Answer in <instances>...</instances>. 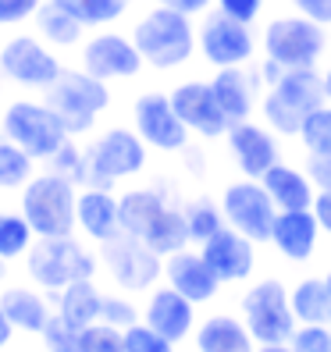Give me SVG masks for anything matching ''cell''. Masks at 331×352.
Segmentation results:
<instances>
[{
	"mask_svg": "<svg viewBox=\"0 0 331 352\" xmlns=\"http://www.w3.org/2000/svg\"><path fill=\"white\" fill-rule=\"evenodd\" d=\"M142 242L150 245V250L157 256H171L178 250H185L193 239H189V224H185V214H182V206H168L147 235H142Z\"/></svg>",
	"mask_w": 331,
	"mask_h": 352,
	"instance_id": "4dcf8cb0",
	"label": "cell"
},
{
	"mask_svg": "<svg viewBox=\"0 0 331 352\" xmlns=\"http://www.w3.org/2000/svg\"><path fill=\"white\" fill-rule=\"evenodd\" d=\"M132 43L139 47L147 68L153 72H175L189 65L196 54V25L189 14L171 11V8H150L136 18L132 25Z\"/></svg>",
	"mask_w": 331,
	"mask_h": 352,
	"instance_id": "6da1fadb",
	"label": "cell"
},
{
	"mask_svg": "<svg viewBox=\"0 0 331 352\" xmlns=\"http://www.w3.org/2000/svg\"><path fill=\"white\" fill-rule=\"evenodd\" d=\"M39 342H43L47 352H82V342H78V331L72 324H65L57 314L47 320V327L39 331Z\"/></svg>",
	"mask_w": 331,
	"mask_h": 352,
	"instance_id": "ab89813d",
	"label": "cell"
},
{
	"mask_svg": "<svg viewBox=\"0 0 331 352\" xmlns=\"http://www.w3.org/2000/svg\"><path fill=\"white\" fill-rule=\"evenodd\" d=\"M221 214L235 232H242L246 239H253L257 245L271 242V228L278 217L275 199L267 196L260 178H235L221 189Z\"/></svg>",
	"mask_w": 331,
	"mask_h": 352,
	"instance_id": "4fadbf2b",
	"label": "cell"
},
{
	"mask_svg": "<svg viewBox=\"0 0 331 352\" xmlns=\"http://www.w3.org/2000/svg\"><path fill=\"white\" fill-rule=\"evenodd\" d=\"M78 342H82V352H129L125 349V331H118L111 324H89L78 331Z\"/></svg>",
	"mask_w": 331,
	"mask_h": 352,
	"instance_id": "74e56055",
	"label": "cell"
},
{
	"mask_svg": "<svg viewBox=\"0 0 331 352\" xmlns=\"http://www.w3.org/2000/svg\"><path fill=\"white\" fill-rule=\"evenodd\" d=\"M171 206L168 192L157 185H142V189H125L121 192V232L142 239L153 228V221Z\"/></svg>",
	"mask_w": 331,
	"mask_h": 352,
	"instance_id": "4316f807",
	"label": "cell"
},
{
	"mask_svg": "<svg viewBox=\"0 0 331 352\" xmlns=\"http://www.w3.org/2000/svg\"><path fill=\"white\" fill-rule=\"evenodd\" d=\"M150 4H157V8H171V11H182V14H189V18H196V14H206L214 8V0H150Z\"/></svg>",
	"mask_w": 331,
	"mask_h": 352,
	"instance_id": "7dc6e473",
	"label": "cell"
},
{
	"mask_svg": "<svg viewBox=\"0 0 331 352\" xmlns=\"http://www.w3.org/2000/svg\"><path fill=\"white\" fill-rule=\"evenodd\" d=\"M0 309L8 314L11 327L18 335H39L47 327V320L54 317V309L43 296V288H25V285H11L0 292Z\"/></svg>",
	"mask_w": 331,
	"mask_h": 352,
	"instance_id": "484cf974",
	"label": "cell"
},
{
	"mask_svg": "<svg viewBox=\"0 0 331 352\" xmlns=\"http://www.w3.org/2000/svg\"><path fill=\"white\" fill-rule=\"evenodd\" d=\"M61 72H65V65H61L57 50L47 47L32 32H18V36L4 39V47H0V75L22 89L47 93L61 78Z\"/></svg>",
	"mask_w": 331,
	"mask_h": 352,
	"instance_id": "8fae6325",
	"label": "cell"
},
{
	"mask_svg": "<svg viewBox=\"0 0 331 352\" xmlns=\"http://www.w3.org/2000/svg\"><path fill=\"white\" fill-rule=\"evenodd\" d=\"M0 132L18 142L32 160H50L72 139L65 121L54 114L47 100H11L0 114Z\"/></svg>",
	"mask_w": 331,
	"mask_h": 352,
	"instance_id": "ba28073f",
	"label": "cell"
},
{
	"mask_svg": "<svg viewBox=\"0 0 331 352\" xmlns=\"http://www.w3.org/2000/svg\"><path fill=\"white\" fill-rule=\"evenodd\" d=\"M18 335V331L11 327V320H8V314H4V309H0V352H4L8 345H11V338Z\"/></svg>",
	"mask_w": 331,
	"mask_h": 352,
	"instance_id": "681fc988",
	"label": "cell"
},
{
	"mask_svg": "<svg viewBox=\"0 0 331 352\" xmlns=\"http://www.w3.org/2000/svg\"><path fill=\"white\" fill-rule=\"evenodd\" d=\"M75 224L89 242L103 245L121 235V196L100 185H82L78 203H75Z\"/></svg>",
	"mask_w": 331,
	"mask_h": 352,
	"instance_id": "7402d4cb",
	"label": "cell"
},
{
	"mask_svg": "<svg viewBox=\"0 0 331 352\" xmlns=\"http://www.w3.org/2000/svg\"><path fill=\"white\" fill-rule=\"evenodd\" d=\"M178 118L185 121V129H189L193 135L200 139H224V132H228V118H224L221 103L214 96V86L211 78H185L178 82V86L168 93Z\"/></svg>",
	"mask_w": 331,
	"mask_h": 352,
	"instance_id": "2e32d148",
	"label": "cell"
},
{
	"mask_svg": "<svg viewBox=\"0 0 331 352\" xmlns=\"http://www.w3.org/2000/svg\"><path fill=\"white\" fill-rule=\"evenodd\" d=\"M100 306H103V292L93 278H82V281H72L68 288L57 292V302H54V314L72 324L75 331L89 327L100 320Z\"/></svg>",
	"mask_w": 331,
	"mask_h": 352,
	"instance_id": "83f0119b",
	"label": "cell"
},
{
	"mask_svg": "<svg viewBox=\"0 0 331 352\" xmlns=\"http://www.w3.org/2000/svg\"><path fill=\"white\" fill-rule=\"evenodd\" d=\"M36 164L39 160H32L18 142L0 132V192H22L36 175Z\"/></svg>",
	"mask_w": 331,
	"mask_h": 352,
	"instance_id": "d6a6232c",
	"label": "cell"
},
{
	"mask_svg": "<svg viewBox=\"0 0 331 352\" xmlns=\"http://www.w3.org/2000/svg\"><path fill=\"white\" fill-rule=\"evenodd\" d=\"M196 54L211 68L250 65V60L257 57L253 25H246V22H239V18H228L224 11L211 8L203 14V22L196 25Z\"/></svg>",
	"mask_w": 331,
	"mask_h": 352,
	"instance_id": "7c38bea8",
	"label": "cell"
},
{
	"mask_svg": "<svg viewBox=\"0 0 331 352\" xmlns=\"http://www.w3.org/2000/svg\"><path fill=\"white\" fill-rule=\"evenodd\" d=\"M164 281H168L175 292H182L189 302L203 306V302H214L221 296V281L217 274L211 271V263L203 260L200 250H178L171 256H164Z\"/></svg>",
	"mask_w": 331,
	"mask_h": 352,
	"instance_id": "ffe728a7",
	"label": "cell"
},
{
	"mask_svg": "<svg viewBox=\"0 0 331 352\" xmlns=\"http://www.w3.org/2000/svg\"><path fill=\"white\" fill-rule=\"evenodd\" d=\"M100 263H103V271H107L111 285L118 292L132 296V299L147 296L164 278V256H157L142 239L125 235V232L100 245Z\"/></svg>",
	"mask_w": 331,
	"mask_h": 352,
	"instance_id": "30bf717a",
	"label": "cell"
},
{
	"mask_svg": "<svg viewBox=\"0 0 331 352\" xmlns=\"http://www.w3.org/2000/svg\"><path fill=\"white\" fill-rule=\"evenodd\" d=\"M239 317L246 320L257 345L288 342L292 331L299 327L292 302H288V285L281 278H260L246 288L239 299Z\"/></svg>",
	"mask_w": 331,
	"mask_h": 352,
	"instance_id": "9c48e42d",
	"label": "cell"
},
{
	"mask_svg": "<svg viewBox=\"0 0 331 352\" xmlns=\"http://www.w3.org/2000/svg\"><path fill=\"white\" fill-rule=\"evenodd\" d=\"M47 171L75 182L78 189H82V185H86V146H78L75 139H68L65 146H61V150L47 160Z\"/></svg>",
	"mask_w": 331,
	"mask_h": 352,
	"instance_id": "8d00e7d4",
	"label": "cell"
},
{
	"mask_svg": "<svg viewBox=\"0 0 331 352\" xmlns=\"http://www.w3.org/2000/svg\"><path fill=\"white\" fill-rule=\"evenodd\" d=\"M328 327H331V320H328Z\"/></svg>",
	"mask_w": 331,
	"mask_h": 352,
	"instance_id": "11a10c76",
	"label": "cell"
},
{
	"mask_svg": "<svg viewBox=\"0 0 331 352\" xmlns=\"http://www.w3.org/2000/svg\"><path fill=\"white\" fill-rule=\"evenodd\" d=\"M125 349L129 352H175V342L139 320V324L125 327Z\"/></svg>",
	"mask_w": 331,
	"mask_h": 352,
	"instance_id": "60d3db41",
	"label": "cell"
},
{
	"mask_svg": "<svg viewBox=\"0 0 331 352\" xmlns=\"http://www.w3.org/2000/svg\"><path fill=\"white\" fill-rule=\"evenodd\" d=\"M78 185L61 178L54 171H39L29 178L22 189L18 210L25 214L32 224L36 239H61V235H75V203H78Z\"/></svg>",
	"mask_w": 331,
	"mask_h": 352,
	"instance_id": "5b68a950",
	"label": "cell"
},
{
	"mask_svg": "<svg viewBox=\"0 0 331 352\" xmlns=\"http://www.w3.org/2000/svg\"><path fill=\"white\" fill-rule=\"evenodd\" d=\"M303 171L310 175L317 192H331V153H306Z\"/></svg>",
	"mask_w": 331,
	"mask_h": 352,
	"instance_id": "ee69618b",
	"label": "cell"
},
{
	"mask_svg": "<svg viewBox=\"0 0 331 352\" xmlns=\"http://www.w3.org/2000/svg\"><path fill=\"white\" fill-rule=\"evenodd\" d=\"M182 214H185V224H189V239L196 245H203L206 239H211L217 228H224L228 221H224L221 214V203H214L211 196H196L182 206Z\"/></svg>",
	"mask_w": 331,
	"mask_h": 352,
	"instance_id": "e575fe53",
	"label": "cell"
},
{
	"mask_svg": "<svg viewBox=\"0 0 331 352\" xmlns=\"http://www.w3.org/2000/svg\"><path fill=\"white\" fill-rule=\"evenodd\" d=\"M78 68H86L100 82H132L142 75L147 60L132 43V36L114 32V29H96L78 47Z\"/></svg>",
	"mask_w": 331,
	"mask_h": 352,
	"instance_id": "9a60e30c",
	"label": "cell"
},
{
	"mask_svg": "<svg viewBox=\"0 0 331 352\" xmlns=\"http://www.w3.org/2000/svg\"><path fill=\"white\" fill-rule=\"evenodd\" d=\"M43 0H0V29H14L36 18Z\"/></svg>",
	"mask_w": 331,
	"mask_h": 352,
	"instance_id": "7bdbcfd3",
	"label": "cell"
},
{
	"mask_svg": "<svg viewBox=\"0 0 331 352\" xmlns=\"http://www.w3.org/2000/svg\"><path fill=\"white\" fill-rule=\"evenodd\" d=\"M324 96V75L317 68H288L278 82L264 89L260 96V118L264 125L281 139H299V129L310 111H317Z\"/></svg>",
	"mask_w": 331,
	"mask_h": 352,
	"instance_id": "7a4b0ae2",
	"label": "cell"
},
{
	"mask_svg": "<svg viewBox=\"0 0 331 352\" xmlns=\"http://www.w3.org/2000/svg\"><path fill=\"white\" fill-rule=\"evenodd\" d=\"M142 324H150L160 331L164 338H171L175 345L189 338V331H196V302H189L182 292L164 281L147 292V306H142Z\"/></svg>",
	"mask_w": 331,
	"mask_h": 352,
	"instance_id": "44dd1931",
	"label": "cell"
},
{
	"mask_svg": "<svg viewBox=\"0 0 331 352\" xmlns=\"http://www.w3.org/2000/svg\"><path fill=\"white\" fill-rule=\"evenodd\" d=\"M36 245V232L22 210H0V260H25Z\"/></svg>",
	"mask_w": 331,
	"mask_h": 352,
	"instance_id": "836d02e7",
	"label": "cell"
},
{
	"mask_svg": "<svg viewBox=\"0 0 331 352\" xmlns=\"http://www.w3.org/2000/svg\"><path fill=\"white\" fill-rule=\"evenodd\" d=\"M260 54L267 60L288 68H317L328 54V29L303 18L299 11L278 14L260 32Z\"/></svg>",
	"mask_w": 331,
	"mask_h": 352,
	"instance_id": "52a82bcc",
	"label": "cell"
},
{
	"mask_svg": "<svg viewBox=\"0 0 331 352\" xmlns=\"http://www.w3.org/2000/svg\"><path fill=\"white\" fill-rule=\"evenodd\" d=\"M224 146L242 178H264L281 160V135H275L267 125H257L253 118L224 132Z\"/></svg>",
	"mask_w": 331,
	"mask_h": 352,
	"instance_id": "e0dca14e",
	"label": "cell"
},
{
	"mask_svg": "<svg viewBox=\"0 0 331 352\" xmlns=\"http://www.w3.org/2000/svg\"><path fill=\"white\" fill-rule=\"evenodd\" d=\"M288 302L299 324H328L331 320V288L324 278H299L288 288Z\"/></svg>",
	"mask_w": 331,
	"mask_h": 352,
	"instance_id": "f546056e",
	"label": "cell"
},
{
	"mask_svg": "<svg viewBox=\"0 0 331 352\" xmlns=\"http://www.w3.org/2000/svg\"><path fill=\"white\" fill-rule=\"evenodd\" d=\"M288 4H292V11H299L303 18H310V22L331 29V0H288Z\"/></svg>",
	"mask_w": 331,
	"mask_h": 352,
	"instance_id": "bcb514c9",
	"label": "cell"
},
{
	"mask_svg": "<svg viewBox=\"0 0 331 352\" xmlns=\"http://www.w3.org/2000/svg\"><path fill=\"white\" fill-rule=\"evenodd\" d=\"M193 342H196V352H253L257 349L246 320L235 314L203 317L193 331Z\"/></svg>",
	"mask_w": 331,
	"mask_h": 352,
	"instance_id": "cb8c5ba5",
	"label": "cell"
},
{
	"mask_svg": "<svg viewBox=\"0 0 331 352\" xmlns=\"http://www.w3.org/2000/svg\"><path fill=\"white\" fill-rule=\"evenodd\" d=\"M324 281H328V288H331V267H328V274H324Z\"/></svg>",
	"mask_w": 331,
	"mask_h": 352,
	"instance_id": "db71d44e",
	"label": "cell"
},
{
	"mask_svg": "<svg viewBox=\"0 0 331 352\" xmlns=\"http://www.w3.org/2000/svg\"><path fill=\"white\" fill-rule=\"evenodd\" d=\"M264 4L267 0H217V11H224L228 18H239V22H246V25H253L264 14Z\"/></svg>",
	"mask_w": 331,
	"mask_h": 352,
	"instance_id": "f6af8a7d",
	"label": "cell"
},
{
	"mask_svg": "<svg viewBox=\"0 0 331 352\" xmlns=\"http://www.w3.org/2000/svg\"><path fill=\"white\" fill-rule=\"evenodd\" d=\"M321 242V221L314 210H278L271 228L275 253L288 263H310Z\"/></svg>",
	"mask_w": 331,
	"mask_h": 352,
	"instance_id": "603a6c76",
	"label": "cell"
},
{
	"mask_svg": "<svg viewBox=\"0 0 331 352\" xmlns=\"http://www.w3.org/2000/svg\"><path fill=\"white\" fill-rule=\"evenodd\" d=\"M100 256L75 235L61 239H36V245L25 256V274L32 278L36 288H43L47 296H57L61 288H68L72 281L96 278Z\"/></svg>",
	"mask_w": 331,
	"mask_h": 352,
	"instance_id": "3957f363",
	"label": "cell"
},
{
	"mask_svg": "<svg viewBox=\"0 0 331 352\" xmlns=\"http://www.w3.org/2000/svg\"><path fill=\"white\" fill-rule=\"evenodd\" d=\"M321 75H324V96H328V103H331V65H328Z\"/></svg>",
	"mask_w": 331,
	"mask_h": 352,
	"instance_id": "816d5d0a",
	"label": "cell"
},
{
	"mask_svg": "<svg viewBox=\"0 0 331 352\" xmlns=\"http://www.w3.org/2000/svg\"><path fill=\"white\" fill-rule=\"evenodd\" d=\"M32 25H36V36L54 50H75L86 43V25L75 14H68L57 0H43V8L36 11Z\"/></svg>",
	"mask_w": 331,
	"mask_h": 352,
	"instance_id": "f1b7e54d",
	"label": "cell"
},
{
	"mask_svg": "<svg viewBox=\"0 0 331 352\" xmlns=\"http://www.w3.org/2000/svg\"><path fill=\"white\" fill-rule=\"evenodd\" d=\"M132 129L157 153H182L193 135L185 129V121L178 118L171 96L160 89H147L132 100Z\"/></svg>",
	"mask_w": 331,
	"mask_h": 352,
	"instance_id": "5bb4252c",
	"label": "cell"
},
{
	"mask_svg": "<svg viewBox=\"0 0 331 352\" xmlns=\"http://www.w3.org/2000/svg\"><path fill=\"white\" fill-rule=\"evenodd\" d=\"M296 352H331V327L328 324H299L288 338Z\"/></svg>",
	"mask_w": 331,
	"mask_h": 352,
	"instance_id": "b9f144b4",
	"label": "cell"
},
{
	"mask_svg": "<svg viewBox=\"0 0 331 352\" xmlns=\"http://www.w3.org/2000/svg\"><path fill=\"white\" fill-rule=\"evenodd\" d=\"M260 182H264V189L275 199L278 210H314L317 189H314V182H310V175L303 168H296V164L278 160Z\"/></svg>",
	"mask_w": 331,
	"mask_h": 352,
	"instance_id": "d4e9b609",
	"label": "cell"
},
{
	"mask_svg": "<svg viewBox=\"0 0 331 352\" xmlns=\"http://www.w3.org/2000/svg\"><path fill=\"white\" fill-rule=\"evenodd\" d=\"M314 214H317V221H321V232L331 235V192H317V199H314Z\"/></svg>",
	"mask_w": 331,
	"mask_h": 352,
	"instance_id": "c3c4849f",
	"label": "cell"
},
{
	"mask_svg": "<svg viewBox=\"0 0 331 352\" xmlns=\"http://www.w3.org/2000/svg\"><path fill=\"white\" fill-rule=\"evenodd\" d=\"M299 142L306 153H331V103H321L317 111L306 114L299 129Z\"/></svg>",
	"mask_w": 331,
	"mask_h": 352,
	"instance_id": "d590c367",
	"label": "cell"
},
{
	"mask_svg": "<svg viewBox=\"0 0 331 352\" xmlns=\"http://www.w3.org/2000/svg\"><path fill=\"white\" fill-rule=\"evenodd\" d=\"M203 260L211 263V271L217 274L221 285H242L250 281L257 271V242L235 232L232 224L217 228V232L200 245Z\"/></svg>",
	"mask_w": 331,
	"mask_h": 352,
	"instance_id": "ac0fdd59",
	"label": "cell"
},
{
	"mask_svg": "<svg viewBox=\"0 0 331 352\" xmlns=\"http://www.w3.org/2000/svg\"><path fill=\"white\" fill-rule=\"evenodd\" d=\"M214 96L221 103L228 125H239V121H250L253 111H260V96H264V82L260 72L250 65H239V68H214Z\"/></svg>",
	"mask_w": 331,
	"mask_h": 352,
	"instance_id": "d6986e66",
	"label": "cell"
},
{
	"mask_svg": "<svg viewBox=\"0 0 331 352\" xmlns=\"http://www.w3.org/2000/svg\"><path fill=\"white\" fill-rule=\"evenodd\" d=\"M100 320L111 324V327H118V331H125V327H132V324L142 320V309H139V306L132 302V296H125V292H118V296H107V292H103Z\"/></svg>",
	"mask_w": 331,
	"mask_h": 352,
	"instance_id": "f35d334b",
	"label": "cell"
},
{
	"mask_svg": "<svg viewBox=\"0 0 331 352\" xmlns=\"http://www.w3.org/2000/svg\"><path fill=\"white\" fill-rule=\"evenodd\" d=\"M43 100L54 107V114L65 121L72 139L89 135L96 129L100 114L111 107V82H100L86 68H65L61 78L43 93Z\"/></svg>",
	"mask_w": 331,
	"mask_h": 352,
	"instance_id": "277c9868",
	"label": "cell"
},
{
	"mask_svg": "<svg viewBox=\"0 0 331 352\" xmlns=\"http://www.w3.org/2000/svg\"><path fill=\"white\" fill-rule=\"evenodd\" d=\"M253 352H296L288 342H271V345H257Z\"/></svg>",
	"mask_w": 331,
	"mask_h": 352,
	"instance_id": "f907efd6",
	"label": "cell"
},
{
	"mask_svg": "<svg viewBox=\"0 0 331 352\" xmlns=\"http://www.w3.org/2000/svg\"><path fill=\"white\" fill-rule=\"evenodd\" d=\"M8 278V260H0V281Z\"/></svg>",
	"mask_w": 331,
	"mask_h": 352,
	"instance_id": "f5cc1de1",
	"label": "cell"
},
{
	"mask_svg": "<svg viewBox=\"0 0 331 352\" xmlns=\"http://www.w3.org/2000/svg\"><path fill=\"white\" fill-rule=\"evenodd\" d=\"M57 4L75 14L86 29H111L132 11L136 0H57Z\"/></svg>",
	"mask_w": 331,
	"mask_h": 352,
	"instance_id": "1f68e13d",
	"label": "cell"
},
{
	"mask_svg": "<svg viewBox=\"0 0 331 352\" xmlns=\"http://www.w3.org/2000/svg\"><path fill=\"white\" fill-rule=\"evenodd\" d=\"M150 164V146L139 139L136 129L111 125L86 146V185L100 189H114L118 182L136 178L147 171Z\"/></svg>",
	"mask_w": 331,
	"mask_h": 352,
	"instance_id": "8992f818",
	"label": "cell"
}]
</instances>
